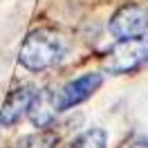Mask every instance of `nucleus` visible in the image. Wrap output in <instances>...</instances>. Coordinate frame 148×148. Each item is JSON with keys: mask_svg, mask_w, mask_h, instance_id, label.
Wrapping results in <instances>:
<instances>
[{"mask_svg": "<svg viewBox=\"0 0 148 148\" xmlns=\"http://www.w3.org/2000/svg\"><path fill=\"white\" fill-rule=\"evenodd\" d=\"M108 29L117 40L148 34V7L139 2L121 5L108 20Z\"/></svg>", "mask_w": 148, "mask_h": 148, "instance_id": "3", "label": "nucleus"}, {"mask_svg": "<svg viewBox=\"0 0 148 148\" xmlns=\"http://www.w3.org/2000/svg\"><path fill=\"white\" fill-rule=\"evenodd\" d=\"M108 146V135L103 128H90L83 135L74 139L67 148H106Z\"/></svg>", "mask_w": 148, "mask_h": 148, "instance_id": "8", "label": "nucleus"}, {"mask_svg": "<svg viewBox=\"0 0 148 148\" xmlns=\"http://www.w3.org/2000/svg\"><path fill=\"white\" fill-rule=\"evenodd\" d=\"M56 144H58V135L52 128H45V130L34 132V135L23 137L18 144H14L11 148H54Z\"/></svg>", "mask_w": 148, "mask_h": 148, "instance_id": "7", "label": "nucleus"}, {"mask_svg": "<svg viewBox=\"0 0 148 148\" xmlns=\"http://www.w3.org/2000/svg\"><path fill=\"white\" fill-rule=\"evenodd\" d=\"M103 85V76L97 72H88V74H81L79 79H74L70 83L61 88L56 92V103H58V110H70L79 103L88 101L99 88Z\"/></svg>", "mask_w": 148, "mask_h": 148, "instance_id": "4", "label": "nucleus"}, {"mask_svg": "<svg viewBox=\"0 0 148 148\" xmlns=\"http://www.w3.org/2000/svg\"><path fill=\"white\" fill-rule=\"evenodd\" d=\"M65 54V38L56 29H34L23 40L18 52V63L29 72H43L54 67Z\"/></svg>", "mask_w": 148, "mask_h": 148, "instance_id": "1", "label": "nucleus"}, {"mask_svg": "<svg viewBox=\"0 0 148 148\" xmlns=\"http://www.w3.org/2000/svg\"><path fill=\"white\" fill-rule=\"evenodd\" d=\"M58 112L61 110H58V103H56V92H52V90H34L27 117L36 128L40 130L49 128Z\"/></svg>", "mask_w": 148, "mask_h": 148, "instance_id": "5", "label": "nucleus"}, {"mask_svg": "<svg viewBox=\"0 0 148 148\" xmlns=\"http://www.w3.org/2000/svg\"><path fill=\"white\" fill-rule=\"evenodd\" d=\"M132 148H148V137H144V139H139L137 144H135V146Z\"/></svg>", "mask_w": 148, "mask_h": 148, "instance_id": "9", "label": "nucleus"}, {"mask_svg": "<svg viewBox=\"0 0 148 148\" xmlns=\"http://www.w3.org/2000/svg\"><path fill=\"white\" fill-rule=\"evenodd\" d=\"M148 63V34L117 40L106 54L103 67L110 74H135Z\"/></svg>", "mask_w": 148, "mask_h": 148, "instance_id": "2", "label": "nucleus"}, {"mask_svg": "<svg viewBox=\"0 0 148 148\" xmlns=\"http://www.w3.org/2000/svg\"><path fill=\"white\" fill-rule=\"evenodd\" d=\"M32 97H34V88L29 85H20V88H14L7 99L2 103V110H0V123L5 128H11L16 126L29 110V103H32Z\"/></svg>", "mask_w": 148, "mask_h": 148, "instance_id": "6", "label": "nucleus"}]
</instances>
